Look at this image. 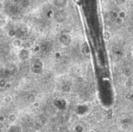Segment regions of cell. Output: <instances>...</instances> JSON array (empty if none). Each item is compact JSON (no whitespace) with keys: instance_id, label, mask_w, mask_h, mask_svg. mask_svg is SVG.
<instances>
[{"instance_id":"cell-1","label":"cell","mask_w":133,"mask_h":132,"mask_svg":"<svg viewBox=\"0 0 133 132\" xmlns=\"http://www.w3.org/2000/svg\"><path fill=\"white\" fill-rule=\"evenodd\" d=\"M9 132H21L20 127L18 126H12L10 129L9 130Z\"/></svg>"}]
</instances>
